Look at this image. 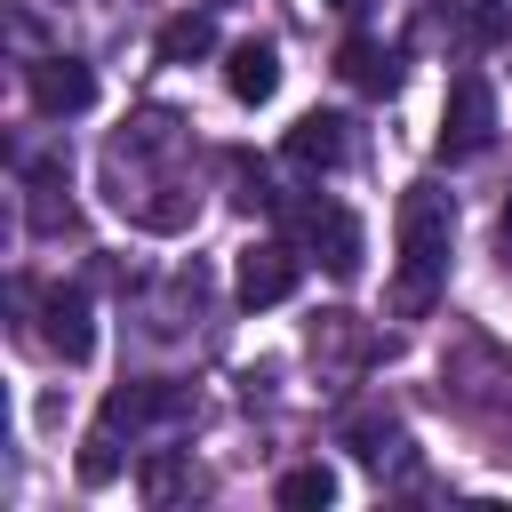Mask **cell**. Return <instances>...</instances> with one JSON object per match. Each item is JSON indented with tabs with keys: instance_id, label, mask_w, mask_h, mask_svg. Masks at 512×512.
Listing matches in <instances>:
<instances>
[{
	"instance_id": "obj_1",
	"label": "cell",
	"mask_w": 512,
	"mask_h": 512,
	"mask_svg": "<svg viewBox=\"0 0 512 512\" xmlns=\"http://www.w3.org/2000/svg\"><path fill=\"white\" fill-rule=\"evenodd\" d=\"M448 232H456V208L440 184H408L400 192V312H424L440 272H448Z\"/></svg>"
},
{
	"instance_id": "obj_2",
	"label": "cell",
	"mask_w": 512,
	"mask_h": 512,
	"mask_svg": "<svg viewBox=\"0 0 512 512\" xmlns=\"http://www.w3.org/2000/svg\"><path fill=\"white\" fill-rule=\"evenodd\" d=\"M496 144V88L480 72H456L448 112H440V160H480Z\"/></svg>"
},
{
	"instance_id": "obj_3",
	"label": "cell",
	"mask_w": 512,
	"mask_h": 512,
	"mask_svg": "<svg viewBox=\"0 0 512 512\" xmlns=\"http://www.w3.org/2000/svg\"><path fill=\"white\" fill-rule=\"evenodd\" d=\"M296 280H304V256H296V248H280V240H248V248H240V264H232L240 304H280V296H296Z\"/></svg>"
},
{
	"instance_id": "obj_4",
	"label": "cell",
	"mask_w": 512,
	"mask_h": 512,
	"mask_svg": "<svg viewBox=\"0 0 512 512\" xmlns=\"http://www.w3.org/2000/svg\"><path fill=\"white\" fill-rule=\"evenodd\" d=\"M32 104H40L48 120L88 112V104H96V72H88L80 56H40V64H32Z\"/></svg>"
},
{
	"instance_id": "obj_5",
	"label": "cell",
	"mask_w": 512,
	"mask_h": 512,
	"mask_svg": "<svg viewBox=\"0 0 512 512\" xmlns=\"http://www.w3.org/2000/svg\"><path fill=\"white\" fill-rule=\"evenodd\" d=\"M440 32L456 48H504L512 40V0H440Z\"/></svg>"
},
{
	"instance_id": "obj_6",
	"label": "cell",
	"mask_w": 512,
	"mask_h": 512,
	"mask_svg": "<svg viewBox=\"0 0 512 512\" xmlns=\"http://www.w3.org/2000/svg\"><path fill=\"white\" fill-rule=\"evenodd\" d=\"M288 160H296V168H344V160H352V120L304 112V120L288 128Z\"/></svg>"
},
{
	"instance_id": "obj_7",
	"label": "cell",
	"mask_w": 512,
	"mask_h": 512,
	"mask_svg": "<svg viewBox=\"0 0 512 512\" xmlns=\"http://www.w3.org/2000/svg\"><path fill=\"white\" fill-rule=\"evenodd\" d=\"M336 72H344L360 96H392V88H400V56H392L384 40H368V32H352V40L336 48Z\"/></svg>"
},
{
	"instance_id": "obj_8",
	"label": "cell",
	"mask_w": 512,
	"mask_h": 512,
	"mask_svg": "<svg viewBox=\"0 0 512 512\" xmlns=\"http://www.w3.org/2000/svg\"><path fill=\"white\" fill-rule=\"evenodd\" d=\"M224 88H232L240 104H264V96L280 88V48H272V40H240V48L224 56Z\"/></svg>"
},
{
	"instance_id": "obj_9",
	"label": "cell",
	"mask_w": 512,
	"mask_h": 512,
	"mask_svg": "<svg viewBox=\"0 0 512 512\" xmlns=\"http://www.w3.org/2000/svg\"><path fill=\"white\" fill-rule=\"evenodd\" d=\"M312 240H320V264H328L336 280H360V216L312 208Z\"/></svg>"
},
{
	"instance_id": "obj_10",
	"label": "cell",
	"mask_w": 512,
	"mask_h": 512,
	"mask_svg": "<svg viewBox=\"0 0 512 512\" xmlns=\"http://www.w3.org/2000/svg\"><path fill=\"white\" fill-rule=\"evenodd\" d=\"M48 344H56L72 368L96 352V328H88V296H80V288H56V296H48Z\"/></svg>"
},
{
	"instance_id": "obj_11",
	"label": "cell",
	"mask_w": 512,
	"mask_h": 512,
	"mask_svg": "<svg viewBox=\"0 0 512 512\" xmlns=\"http://www.w3.org/2000/svg\"><path fill=\"white\" fill-rule=\"evenodd\" d=\"M152 48H160V64H192V56H208V48H216V24H208L200 8H184V16H168V24H160V40H152Z\"/></svg>"
},
{
	"instance_id": "obj_12",
	"label": "cell",
	"mask_w": 512,
	"mask_h": 512,
	"mask_svg": "<svg viewBox=\"0 0 512 512\" xmlns=\"http://www.w3.org/2000/svg\"><path fill=\"white\" fill-rule=\"evenodd\" d=\"M280 504H288V512H320V504H336V472H328V464H296V472L280 480Z\"/></svg>"
},
{
	"instance_id": "obj_13",
	"label": "cell",
	"mask_w": 512,
	"mask_h": 512,
	"mask_svg": "<svg viewBox=\"0 0 512 512\" xmlns=\"http://www.w3.org/2000/svg\"><path fill=\"white\" fill-rule=\"evenodd\" d=\"M112 472H120V448H112V424L96 416V432H88V448H80V480H88V488H104Z\"/></svg>"
},
{
	"instance_id": "obj_14",
	"label": "cell",
	"mask_w": 512,
	"mask_h": 512,
	"mask_svg": "<svg viewBox=\"0 0 512 512\" xmlns=\"http://www.w3.org/2000/svg\"><path fill=\"white\" fill-rule=\"evenodd\" d=\"M176 480H184L176 464H144V496H176Z\"/></svg>"
},
{
	"instance_id": "obj_15",
	"label": "cell",
	"mask_w": 512,
	"mask_h": 512,
	"mask_svg": "<svg viewBox=\"0 0 512 512\" xmlns=\"http://www.w3.org/2000/svg\"><path fill=\"white\" fill-rule=\"evenodd\" d=\"M496 232H504V248H512V200H504V224H496Z\"/></svg>"
},
{
	"instance_id": "obj_16",
	"label": "cell",
	"mask_w": 512,
	"mask_h": 512,
	"mask_svg": "<svg viewBox=\"0 0 512 512\" xmlns=\"http://www.w3.org/2000/svg\"><path fill=\"white\" fill-rule=\"evenodd\" d=\"M328 8H344V16H360V8H368V0H328Z\"/></svg>"
}]
</instances>
